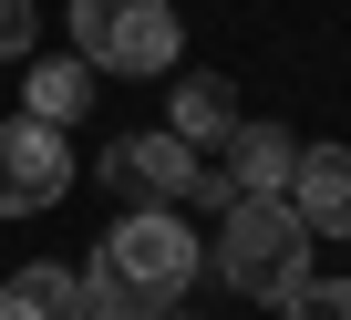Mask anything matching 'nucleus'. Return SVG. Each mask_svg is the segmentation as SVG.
I'll return each mask as SVG.
<instances>
[{
    "instance_id": "f257e3e1",
    "label": "nucleus",
    "mask_w": 351,
    "mask_h": 320,
    "mask_svg": "<svg viewBox=\"0 0 351 320\" xmlns=\"http://www.w3.org/2000/svg\"><path fill=\"white\" fill-rule=\"evenodd\" d=\"M207 269L197 227L176 207H124L104 238H93V269H83V320H165L186 299V279Z\"/></svg>"
},
{
    "instance_id": "f03ea898",
    "label": "nucleus",
    "mask_w": 351,
    "mask_h": 320,
    "mask_svg": "<svg viewBox=\"0 0 351 320\" xmlns=\"http://www.w3.org/2000/svg\"><path fill=\"white\" fill-rule=\"evenodd\" d=\"M217 279L238 289V299H289L300 279H310V227H300V207L289 197H228V217H217Z\"/></svg>"
},
{
    "instance_id": "7ed1b4c3",
    "label": "nucleus",
    "mask_w": 351,
    "mask_h": 320,
    "mask_svg": "<svg viewBox=\"0 0 351 320\" xmlns=\"http://www.w3.org/2000/svg\"><path fill=\"white\" fill-rule=\"evenodd\" d=\"M62 11H73V62L93 73H176L186 52L176 0H62Z\"/></svg>"
},
{
    "instance_id": "20e7f679",
    "label": "nucleus",
    "mask_w": 351,
    "mask_h": 320,
    "mask_svg": "<svg viewBox=\"0 0 351 320\" xmlns=\"http://www.w3.org/2000/svg\"><path fill=\"white\" fill-rule=\"evenodd\" d=\"M93 176H104L124 207H186V197L217 186V176H207V155H197L186 134H165V124H155V134H114Z\"/></svg>"
},
{
    "instance_id": "39448f33",
    "label": "nucleus",
    "mask_w": 351,
    "mask_h": 320,
    "mask_svg": "<svg viewBox=\"0 0 351 320\" xmlns=\"http://www.w3.org/2000/svg\"><path fill=\"white\" fill-rule=\"evenodd\" d=\"M73 145H62V124H0V217H42V207H62L73 197Z\"/></svg>"
},
{
    "instance_id": "423d86ee",
    "label": "nucleus",
    "mask_w": 351,
    "mask_h": 320,
    "mask_svg": "<svg viewBox=\"0 0 351 320\" xmlns=\"http://www.w3.org/2000/svg\"><path fill=\"white\" fill-rule=\"evenodd\" d=\"M289 166H300V134L289 124H238L228 145H217V186L228 197H289Z\"/></svg>"
},
{
    "instance_id": "0eeeda50",
    "label": "nucleus",
    "mask_w": 351,
    "mask_h": 320,
    "mask_svg": "<svg viewBox=\"0 0 351 320\" xmlns=\"http://www.w3.org/2000/svg\"><path fill=\"white\" fill-rule=\"evenodd\" d=\"M289 207L310 238H351V145H300L289 166Z\"/></svg>"
},
{
    "instance_id": "6e6552de",
    "label": "nucleus",
    "mask_w": 351,
    "mask_h": 320,
    "mask_svg": "<svg viewBox=\"0 0 351 320\" xmlns=\"http://www.w3.org/2000/svg\"><path fill=\"white\" fill-rule=\"evenodd\" d=\"M165 134H186L197 155L238 134V83L228 73H186V83H165Z\"/></svg>"
},
{
    "instance_id": "1a4fd4ad",
    "label": "nucleus",
    "mask_w": 351,
    "mask_h": 320,
    "mask_svg": "<svg viewBox=\"0 0 351 320\" xmlns=\"http://www.w3.org/2000/svg\"><path fill=\"white\" fill-rule=\"evenodd\" d=\"M93 93H104V73H93V62H73V52L21 73V114H32V124H83V114H93Z\"/></svg>"
},
{
    "instance_id": "9d476101",
    "label": "nucleus",
    "mask_w": 351,
    "mask_h": 320,
    "mask_svg": "<svg viewBox=\"0 0 351 320\" xmlns=\"http://www.w3.org/2000/svg\"><path fill=\"white\" fill-rule=\"evenodd\" d=\"M0 320H83V269H52V258L11 269L0 279Z\"/></svg>"
},
{
    "instance_id": "9b49d317",
    "label": "nucleus",
    "mask_w": 351,
    "mask_h": 320,
    "mask_svg": "<svg viewBox=\"0 0 351 320\" xmlns=\"http://www.w3.org/2000/svg\"><path fill=\"white\" fill-rule=\"evenodd\" d=\"M279 320H351V279H300L279 299Z\"/></svg>"
},
{
    "instance_id": "f8f14e48",
    "label": "nucleus",
    "mask_w": 351,
    "mask_h": 320,
    "mask_svg": "<svg viewBox=\"0 0 351 320\" xmlns=\"http://www.w3.org/2000/svg\"><path fill=\"white\" fill-rule=\"evenodd\" d=\"M42 52V11L32 0H0V62H32Z\"/></svg>"
},
{
    "instance_id": "ddd939ff",
    "label": "nucleus",
    "mask_w": 351,
    "mask_h": 320,
    "mask_svg": "<svg viewBox=\"0 0 351 320\" xmlns=\"http://www.w3.org/2000/svg\"><path fill=\"white\" fill-rule=\"evenodd\" d=\"M165 320H176V310H165Z\"/></svg>"
}]
</instances>
